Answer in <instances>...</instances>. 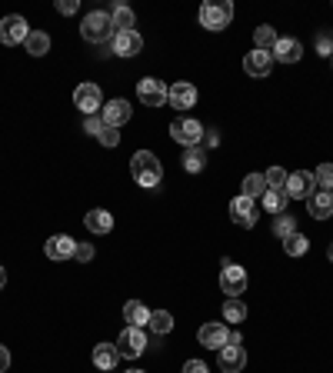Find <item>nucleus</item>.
Segmentation results:
<instances>
[{"label":"nucleus","instance_id":"obj_5","mask_svg":"<svg viewBox=\"0 0 333 373\" xmlns=\"http://www.w3.org/2000/svg\"><path fill=\"white\" fill-rule=\"evenodd\" d=\"M203 123H197L193 117H177V121L170 123V137L184 147H200L203 143Z\"/></svg>","mask_w":333,"mask_h":373},{"label":"nucleus","instance_id":"obj_18","mask_svg":"<svg viewBox=\"0 0 333 373\" xmlns=\"http://www.w3.org/2000/svg\"><path fill=\"white\" fill-rule=\"evenodd\" d=\"M74 250H77V240H74V237H67V233L50 237L47 247H44V253L50 257V260H67V257H74Z\"/></svg>","mask_w":333,"mask_h":373},{"label":"nucleus","instance_id":"obj_21","mask_svg":"<svg viewBox=\"0 0 333 373\" xmlns=\"http://www.w3.org/2000/svg\"><path fill=\"white\" fill-rule=\"evenodd\" d=\"M117 363H120L117 343H97V347H94V367H100V370H113Z\"/></svg>","mask_w":333,"mask_h":373},{"label":"nucleus","instance_id":"obj_4","mask_svg":"<svg viewBox=\"0 0 333 373\" xmlns=\"http://www.w3.org/2000/svg\"><path fill=\"white\" fill-rule=\"evenodd\" d=\"M220 370L223 373H240L247 367V350H244V340H240V333H230V340L227 347H220Z\"/></svg>","mask_w":333,"mask_h":373},{"label":"nucleus","instance_id":"obj_28","mask_svg":"<svg viewBox=\"0 0 333 373\" xmlns=\"http://www.w3.org/2000/svg\"><path fill=\"white\" fill-rule=\"evenodd\" d=\"M283 250H287V257H303V253L310 250V240L297 230V233H290V237H283Z\"/></svg>","mask_w":333,"mask_h":373},{"label":"nucleus","instance_id":"obj_39","mask_svg":"<svg viewBox=\"0 0 333 373\" xmlns=\"http://www.w3.org/2000/svg\"><path fill=\"white\" fill-rule=\"evenodd\" d=\"M74 257H77L80 264H87V260H94V247H90V243H77V250H74Z\"/></svg>","mask_w":333,"mask_h":373},{"label":"nucleus","instance_id":"obj_13","mask_svg":"<svg viewBox=\"0 0 333 373\" xmlns=\"http://www.w3.org/2000/svg\"><path fill=\"white\" fill-rule=\"evenodd\" d=\"M230 217H233V223L237 227H254L256 220H260V213H256V204L250 197H233L230 200Z\"/></svg>","mask_w":333,"mask_h":373},{"label":"nucleus","instance_id":"obj_24","mask_svg":"<svg viewBox=\"0 0 333 373\" xmlns=\"http://www.w3.org/2000/svg\"><path fill=\"white\" fill-rule=\"evenodd\" d=\"M277 30L270 27V23H260L254 30V44H256V50H266V54H273V47H277Z\"/></svg>","mask_w":333,"mask_h":373},{"label":"nucleus","instance_id":"obj_45","mask_svg":"<svg viewBox=\"0 0 333 373\" xmlns=\"http://www.w3.org/2000/svg\"><path fill=\"white\" fill-rule=\"evenodd\" d=\"M127 373H144V370H127Z\"/></svg>","mask_w":333,"mask_h":373},{"label":"nucleus","instance_id":"obj_1","mask_svg":"<svg viewBox=\"0 0 333 373\" xmlns=\"http://www.w3.org/2000/svg\"><path fill=\"white\" fill-rule=\"evenodd\" d=\"M130 174L133 180L140 186H157L160 180H164V167H160V160H157V154H150V150H137V154L130 157Z\"/></svg>","mask_w":333,"mask_h":373},{"label":"nucleus","instance_id":"obj_17","mask_svg":"<svg viewBox=\"0 0 333 373\" xmlns=\"http://www.w3.org/2000/svg\"><path fill=\"white\" fill-rule=\"evenodd\" d=\"M130 104L123 97H117V100H111V104H103V123L107 127H123V123L130 121Z\"/></svg>","mask_w":333,"mask_h":373},{"label":"nucleus","instance_id":"obj_14","mask_svg":"<svg viewBox=\"0 0 333 373\" xmlns=\"http://www.w3.org/2000/svg\"><path fill=\"white\" fill-rule=\"evenodd\" d=\"M244 70H247V77H266V74L273 70V54L254 47V50L244 57Z\"/></svg>","mask_w":333,"mask_h":373},{"label":"nucleus","instance_id":"obj_27","mask_svg":"<svg viewBox=\"0 0 333 373\" xmlns=\"http://www.w3.org/2000/svg\"><path fill=\"white\" fill-rule=\"evenodd\" d=\"M147 327L154 330L157 337H166L170 330H174V317L166 313V310H150V323Z\"/></svg>","mask_w":333,"mask_h":373},{"label":"nucleus","instance_id":"obj_10","mask_svg":"<svg viewBox=\"0 0 333 373\" xmlns=\"http://www.w3.org/2000/svg\"><path fill=\"white\" fill-rule=\"evenodd\" d=\"M220 290H223V294H230V296L244 294V290H247V270H244V267L230 264V260H223V270H220Z\"/></svg>","mask_w":333,"mask_h":373},{"label":"nucleus","instance_id":"obj_11","mask_svg":"<svg viewBox=\"0 0 333 373\" xmlns=\"http://www.w3.org/2000/svg\"><path fill=\"white\" fill-rule=\"evenodd\" d=\"M197 340H200V347L220 350V347H227V340H230V330H227V323H220V320H210V323L200 327Z\"/></svg>","mask_w":333,"mask_h":373},{"label":"nucleus","instance_id":"obj_38","mask_svg":"<svg viewBox=\"0 0 333 373\" xmlns=\"http://www.w3.org/2000/svg\"><path fill=\"white\" fill-rule=\"evenodd\" d=\"M103 130V117H97V113H94V117H87V121H84V133H100Z\"/></svg>","mask_w":333,"mask_h":373},{"label":"nucleus","instance_id":"obj_2","mask_svg":"<svg viewBox=\"0 0 333 373\" xmlns=\"http://www.w3.org/2000/svg\"><path fill=\"white\" fill-rule=\"evenodd\" d=\"M80 33H84V40H90V44L113 40V17L107 11L87 13V17H84V23H80Z\"/></svg>","mask_w":333,"mask_h":373},{"label":"nucleus","instance_id":"obj_6","mask_svg":"<svg viewBox=\"0 0 333 373\" xmlns=\"http://www.w3.org/2000/svg\"><path fill=\"white\" fill-rule=\"evenodd\" d=\"M147 350V337L140 327H127L117 337V353H120V360H137L140 353Z\"/></svg>","mask_w":333,"mask_h":373},{"label":"nucleus","instance_id":"obj_33","mask_svg":"<svg viewBox=\"0 0 333 373\" xmlns=\"http://www.w3.org/2000/svg\"><path fill=\"white\" fill-rule=\"evenodd\" d=\"M290 233H297V223H293V217H290V213H277V217H273V237H280V240H283V237H290Z\"/></svg>","mask_w":333,"mask_h":373},{"label":"nucleus","instance_id":"obj_15","mask_svg":"<svg viewBox=\"0 0 333 373\" xmlns=\"http://www.w3.org/2000/svg\"><path fill=\"white\" fill-rule=\"evenodd\" d=\"M144 50V37L137 30H123V33H113V54L117 57H137Z\"/></svg>","mask_w":333,"mask_h":373},{"label":"nucleus","instance_id":"obj_25","mask_svg":"<svg viewBox=\"0 0 333 373\" xmlns=\"http://www.w3.org/2000/svg\"><path fill=\"white\" fill-rule=\"evenodd\" d=\"M23 47H27V54L44 57L47 50H50V37H47L44 30H30L27 33V40H23Z\"/></svg>","mask_w":333,"mask_h":373},{"label":"nucleus","instance_id":"obj_9","mask_svg":"<svg viewBox=\"0 0 333 373\" xmlns=\"http://www.w3.org/2000/svg\"><path fill=\"white\" fill-rule=\"evenodd\" d=\"M137 97H140V104H144V107H164V104H166V87H164V80L144 77L140 84H137Z\"/></svg>","mask_w":333,"mask_h":373},{"label":"nucleus","instance_id":"obj_46","mask_svg":"<svg viewBox=\"0 0 333 373\" xmlns=\"http://www.w3.org/2000/svg\"><path fill=\"white\" fill-rule=\"evenodd\" d=\"M330 260H333V243H330Z\"/></svg>","mask_w":333,"mask_h":373},{"label":"nucleus","instance_id":"obj_44","mask_svg":"<svg viewBox=\"0 0 333 373\" xmlns=\"http://www.w3.org/2000/svg\"><path fill=\"white\" fill-rule=\"evenodd\" d=\"M7 286V267H0V290Z\"/></svg>","mask_w":333,"mask_h":373},{"label":"nucleus","instance_id":"obj_41","mask_svg":"<svg viewBox=\"0 0 333 373\" xmlns=\"http://www.w3.org/2000/svg\"><path fill=\"white\" fill-rule=\"evenodd\" d=\"M77 7H80L77 0H57V11L60 13H77Z\"/></svg>","mask_w":333,"mask_h":373},{"label":"nucleus","instance_id":"obj_26","mask_svg":"<svg viewBox=\"0 0 333 373\" xmlns=\"http://www.w3.org/2000/svg\"><path fill=\"white\" fill-rule=\"evenodd\" d=\"M207 167V150L203 147H187V154H184V170L187 174H200Z\"/></svg>","mask_w":333,"mask_h":373},{"label":"nucleus","instance_id":"obj_30","mask_svg":"<svg viewBox=\"0 0 333 373\" xmlns=\"http://www.w3.org/2000/svg\"><path fill=\"white\" fill-rule=\"evenodd\" d=\"M266 190V180H264V174H247V180H244V197H250V200H256V197H264Z\"/></svg>","mask_w":333,"mask_h":373},{"label":"nucleus","instance_id":"obj_48","mask_svg":"<svg viewBox=\"0 0 333 373\" xmlns=\"http://www.w3.org/2000/svg\"><path fill=\"white\" fill-rule=\"evenodd\" d=\"M330 37H333V30H330Z\"/></svg>","mask_w":333,"mask_h":373},{"label":"nucleus","instance_id":"obj_36","mask_svg":"<svg viewBox=\"0 0 333 373\" xmlns=\"http://www.w3.org/2000/svg\"><path fill=\"white\" fill-rule=\"evenodd\" d=\"M97 140L103 143V147H117V143H120V133H117V127H107V123H103V130L97 133Z\"/></svg>","mask_w":333,"mask_h":373},{"label":"nucleus","instance_id":"obj_16","mask_svg":"<svg viewBox=\"0 0 333 373\" xmlns=\"http://www.w3.org/2000/svg\"><path fill=\"white\" fill-rule=\"evenodd\" d=\"M166 100H170V107H177V110H190L193 104H197V87L193 84H174V87L166 90Z\"/></svg>","mask_w":333,"mask_h":373},{"label":"nucleus","instance_id":"obj_20","mask_svg":"<svg viewBox=\"0 0 333 373\" xmlns=\"http://www.w3.org/2000/svg\"><path fill=\"white\" fill-rule=\"evenodd\" d=\"M307 207H310L313 220H327L333 213V194H330V190H317V194L307 200Z\"/></svg>","mask_w":333,"mask_h":373},{"label":"nucleus","instance_id":"obj_29","mask_svg":"<svg viewBox=\"0 0 333 373\" xmlns=\"http://www.w3.org/2000/svg\"><path fill=\"white\" fill-rule=\"evenodd\" d=\"M113 27H117V33H123V30H133V21H137V17H133V11L130 7H127V4H117V7H113Z\"/></svg>","mask_w":333,"mask_h":373},{"label":"nucleus","instance_id":"obj_32","mask_svg":"<svg viewBox=\"0 0 333 373\" xmlns=\"http://www.w3.org/2000/svg\"><path fill=\"white\" fill-rule=\"evenodd\" d=\"M223 320H227V323H244L247 320V307L237 296H230V300L223 304Z\"/></svg>","mask_w":333,"mask_h":373},{"label":"nucleus","instance_id":"obj_22","mask_svg":"<svg viewBox=\"0 0 333 373\" xmlns=\"http://www.w3.org/2000/svg\"><path fill=\"white\" fill-rule=\"evenodd\" d=\"M84 223H87L90 233H111L113 230V213L111 210H90L87 217H84Z\"/></svg>","mask_w":333,"mask_h":373},{"label":"nucleus","instance_id":"obj_12","mask_svg":"<svg viewBox=\"0 0 333 373\" xmlns=\"http://www.w3.org/2000/svg\"><path fill=\"white\" fill-rule=\"evenodd\" d=\"M74 104H77L87 117H94L97 110H103V94H100L97 84H80V87L74 90Z\"/></svg>","mask_w":333,"mask_h":373},{"label":"nucleus","instance_id":"obj_7","mask_svg":"<svg viewBox=\"0 0 333 373\" xmlns=\"http://www.w3.org/2000/svg\"><path fill=\"white\" fill-rule=\"evenodd\" d=\"M317 180H313L310 170H297V174L287 177V186H283V194H287V200H310L317 190Z\"/></svg>","mask_w":333,"mask_h":373},{"label":"nucleus","instance_id":"obj_42","mask_svg":"<svg viewBox=\"0 0 333 373\" xmlns=\"http://www.w3.org/2000/svg\"><path fill=\"white\" fill-rule=\"evenodd\" d=\"M7 370H11V350L0 343V373H7Z\"/></svg>","mask_w":333,"mask_h":373},{"label":"nucleus","instance_id":"obj_23","mask_svg":"<svg viewBox=\"0 0 333 373\" xmlns=\"http://www.w3.org/2000/svg\"><path fill=\"white\" fill-rule=\"evenodd\" d=\"M123 320H127L130 327H147V323H150V310H147L140 300H127V304H123Z\"/></svg>","mask_w":333,"mask_h":373},{"label":"nucleus","instance_id":"obj_8","mask_svg":"<svg viewBox=\"0 0 333 373\" xmlns=\"http://www.w3.org/2000/svg\"><path fill=\"white\" fill-rule=\"evenodd\" d=\"M27 33H30V27H27V21H23L21 13H7V17L0 21V40H4L7 47L23 44Z\"/></svg>","mask_w":333,"mask_h":373},{"label":"nucleus","instance_id":"obj_47","mask_svg":"<svg viewBox=\"0 0 333 373\" xmlns=\"http://www.w3.org/2000/svg\"><path fill=\"white\" fill-rule=\"evenodd\" d=\"M330 64H333V57H330Z\"/></svg>","mask_w":333,"mask_h":373},{"label":"nucleus","instance_id":"obj_37","mask_svg":"<svg viewBox=\"0 0 333 373\" xmlns=\"http://www.w3.org/2000/svg\"><path fill=\"white\" fill-rule=\"evenodd\" d=\"M317 50H320L323 57H333V37L330 33H327V37H323V33L317 37Z\"/></svg>","mask_w":333,"mask_h":373},{"label":"nucleus","instance_id":"obj_3","mask_svg":"<svg viewBox=\"0 0 333 373\" xmlns=\"http://www.w3.org/2000/svg\"><path fill=\"white\" fill-rule=\"evenodd\" d=\"M233 17V4L230 0H207L203 7H200V23L207 27V30H223Z\"/></svg>","mask_w":333,"mask_h":373},{"label":"nucleus","instance_id":"obj_40","mask_svg":"<svg viewBox=\"0 0 333 373\" xmlns=\"http://www.w3.org/2000/svg\"><path fill=\"white\" fill-rule=\"evenodd\" d=\"M184 373H207V363L203 360H187L184 363Z\"/></svg>","mask_w":333,"mask_h":373},{"label":"nucleus","instance_id":"obj_35","mask_svg":"<svg viewBox=\"0 0 333 373\" xmlns=\"http://www.w3.org/2000/svg\"><path fill=\"white\" fill-rule=\"evenodd\" d=\"M313 180H317L320 190H330V194H333V164H320V167H317V170H313Z\"/></svg>","mask_w":333,"mask_h":373},{"label":"nucleus","instance_id":"obj_43","mask_svg":"<svg viewBox=\"0 0 333 373\" xmlns=\"http://www.w3.org/2000/svg\"><path fill=\"white\" fill-rule=\"evenodd\" d=\"M203 143L207 147H220V130H207L203 133Z\"/></svg>","mask_w":333,"mask_h":373},{"label":"nucleus","instance_id":"obj_19","mask_svg":"<svg viewBox=\"0 0 333 373\" xmlns=\"http://www.w3.org/2000/svg\"><path fill=\"white\" fill-rule=\"evenodd\" d=\"M300 54H303V47H300L297 37H280L277 47H273V60H280V64H297Z\"/></svg>","mask_w":333,"mask_h":373},{"label":"nucleus","instance_id":"obj_34","mask_svg":"<svg viewBox=\"0 0 333 373\" xmlns=\"http://www.w3.org/2000/svg\"><path fill=\"white\" fill-rule=\"evenodd\" d=\"M287 170H283V167H270V170H266L264 174V180H266V186H270V190H283V186H287Z\"/></svg>","mask_w":333,"mask_h":373},{"label":"nucleus","instance_id":"obj_31","mask_svg":"<svg viewBox=\"0 0 333 373\" xmlns=\"http://www.w3.org/2000/svg\"><path fill=\"white\" fill-rule=\"evenodd\" d=\"M264 207L270 210V213H273V217H277V213H283V210H287V194H283V190H266L264 197Z\"/></svg>","mask_w":333,"mask_h":373}]
</instances>
